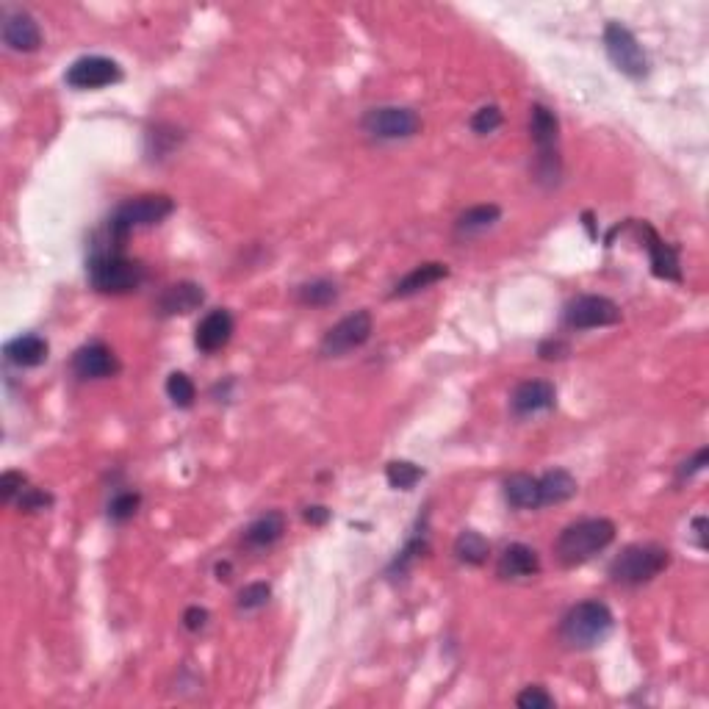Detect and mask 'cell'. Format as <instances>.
Masks as SVG:
<instances>
[{"mask_svg":"<svg viewBox=\"0 0 709 709\" xmlns=\"http://www.w3.org/2000/svg\"><path fill=\"white\" fill-rule=\"evenodd\" d=\"M516 704L521 709H552L554 707V696L541 685H529L518 693Z\"/></svg>","mask_w":709,"mask_h":709,"instance_id":"34","label":"cell"},{"mask_svg":"<svg viewBox=\"0 0 709 709\" xmlns=\"http://www.w3.org/2000/svg\"><path fill=\"white\" fill-rule=\"evenodd\" d=\"M637 239L643 241L646 253H649L651 272L660 280H673V283H682V264H679V250L660 239V233L651 228L649 222H632Z\"/></svg>","mask_w":709,"mask_h":709,"instance_id":"12","label":"cell"},{"mask_svg":"<svg viewBox=\"0 0 709 709\" xmlns=\"http://www.w3.org/2000/svg\"><path fill=\"white\" fill-rule=\"evenodd\" d=\"M538 574H541V557L527 543H510L505 552L499 554V563H496L499 579H529Z\"/></svg>","mask_w":709,"mask_h":709,"instance_id":"18","label":"cell"},{"mask_svg":"<svg viewBox=\"0 0 709 709\" xmlns=\"http://www.w3.org/2000/svg\"><path fill=\"white\" fill-rule=\"evenodd\" d=\"M172 211H175V200L169 194H142V197L125 200V203L114 208V214L106 222V233H109L111 244L106 250H120L122 253V247H125V241L131 239L133 230L161 225Z\"/></svg>","mask_w":709,"mask_h":709,"instance_id":"1","label":"cell"},{"mask_svg":"<svg viewBox=\"0 0 709 709\" xmlns=\"http://www.w3.org/2000/svg\"><path fill=\"white\" fill-rule=\"evenodd\" d=\"M505 499L507 505L516 510H541V488H538V477L516 471L505 480Z\"/></svg>","mask_w":709,"mask_h":709,"instance_id":"24","label":"cell"},{"mask_svg":"<svg viewBox=\"0 0 709 709\" xmlns=\"http://www.w3.org/2000/svg\"><path fill=\"white\" fill-rule=\"evenodd\" d=\"M0 37H3V45L14 50V53H37L42 48V28L23 9H6L3 12Z\"/></svg>","mask_w":709,"mask_h":709,"instance_id":"14","label":"cell"},{"mask_svg":"<svg viewBox=\"0 0 709 709\" xmlns=\"http://www.w3.org/2000/svg\"><path fill=\"white\" fill-rule=\"evenodd\" d=\"M64 81L73 89H103V86L120 84L122 67L109 56H81L67 67Z\"/></svg>","mask_w":709,"mask_h":709,"instance_id":"11","label":"cell"},{"mask_svg":"<svg viewBox=\"0 0 709 709\" xmlns=\"http://www.w3.org/2000/svg\"><path fill=\"white\" fill-rule=\"evenodd\" d=\"M167 397L172 399V405L175 408H183L189 410L194 405V399H197V388H194L192 377L186 372H172L167 377Z\"/></svg>","mask_w":709,"mask_h":709,"instance_id":"28","label":"cell"},{"mask_svg":"<svg viewBox=\"0 0 709 709\" xmlns=\"http://www.w3.org/2000/svg\"><path fill=\"white\" fill-rule=\"evenodd\" d=\"M427 552V535L421 532V535H413L408 543H405V549L397 554V560L391 563V568H388V574H405L410 565H413V560H419L421 554Z\"/></svg>","mask_w":709,"mask_h":709,"instance_id":"33","label":"cell"},{"mask_svg":"<svg viewBox=\"0 0 709 709\" xmlns=\"http://www.w3.org/2000/svg\"><path fill=\"white\" fill-rule=\"evenodd\" d=\"M529 136L535 145V181L543 189H554L563 178V158H560V120L549 106L535 103L529 109Z\"/></svg>","mask_w":709,"mask_h":709,"instance_id":"2","label":"cell"},{"mask_svg":"<svg viewBox=\"0 0 709 709\" xmlns=\"http://www.w3.org/2000/svg\"><path fill=\"white\" fill-rule=\"evenodd\" d=\"M613 610L599 599H588L574 604L560 621V640L568 649L590 651L601 646L607 637L613 635Z\"/></svg>","mask_w":709,"mask_h":709,"instance_id":"3","label":"cell"},{"mask_svg":"<svg viewBox=\"0 0 709 709\" xmlns=\"http://www.w3.org/2000/svg\"><path fill=\"white\" fill-rule=\"evenodd\" d=\"M181 142V131L172 125H156L153 131L147 133V153L153 158H167Z\"/></svg>","mask_w":709,"mask_h":709,"instance_id":"29","label":"cell"},{"mask_svg":"<svg viewBox=\"0 0 709 709\" xmlns=\"http://www.w3.org/2000/svg\"><path fill=\"white\" fill-rule=\"evenodd\" d=\"M568 352H571V347L565 341H543L541 349H538L543 361H563Z\"/></svg>","mask_w":709,"mask_h":709,"instance_id":"39","label":"cell"},{"mask_svg":"<svg viewBox=\"0 0 709 709\" xmlns=\"http://www.w3.org/2000/svg\"><path fill=\"white\" fill-rule=\"evenodd\" d=\"M604 50L607 59L613 61L618 73H624L632 81H643L649 75V56L637 37L621 23H607L604 28Z\"/></svg>","mask_w":709,"mask_h":709,"instance_id":"7","label":"cell"},{"mask_svg":"<svg viewBox=\"0 0 709 709\" xmlns=\"http://www.w3.org/2000/svg\"><path fill=\"white\" fill-rule=\"evenodd\" d=\"M707 463H709V449H707V446H701L696 455L690 457V460H685V463L679 466V482H685V480H690V477H696L698 471L707 469Z\"/></svg>","mask_w":709,"mask_h":709,"instance_id":"37","label":"cell"},{"mask_svg":"<svg viewBox=\"0 0 709 709\" xmlns=\"http://www.w3.org/2000/svg\"><path fill=\"white\" fill-rule=\"evenodd\" d=\"M554 405H557V388L549 380H524L516 385V391L510 397V408L518 419L549 413L554 410Z\"/></svg>","mask_w":709,"mask_h":709,"instance_id":"15","label":"cell"},{"mask_svg":"<svg viewBox=\"0 0 709 709\" xmlns=\"http://www.w3.org/2000/svg\"><path fill=\"white\" fill-rule=\"evenodd\" d=\"M374 333L372 313L355 311L344 316L338 325H333L319 344V355L322 358H344L349 352L361 349L363 344H369V338Z\"/></svg>","mask_w":709,"mask_h":709,"instance_id":"9","label":"cell"},{"mask_svg":"<svg viewBox=\"0 0 709 709\" xmlns=\"http://www.w3.org/2000/svg\"><path fill=\"white\" fill-rule=\"evenodd\" d=\"M25 488H28V477L23 471H6L0 477V496H3L6 505H17V499L23 496Z\"/></svg>","mask_w":709,"mask_h":709,"instance_id":"35","label":"cell"},{"mask_svg":"<svg viewBox=\"0 0 709 709\" xmlns=\"http://www.w3.org/2000/svg\"><path fill=\"white\" fill-rule=\"evenodd\" d=\"M297 300H300V305H308V308H327V305H333L338 300V286L327 277H316V280H308L297 289Z\"/></svg>","mask_w":709,"mask_h":709,"instance_id":"26","label":"cell"},{"mask_svg":"<svg viewBox=\"0 0 709 709\" xmlns=\"http://www.w3.org/2000/svg\"><path fill=\"white\" fill-rule=\"evenodd\" d=\"M233 330H236V322H233V313L225 311V308H217V311H208L200 319V325L194 330V344L200 352H219L230 344L233 338Z\"/></svg>","mask_w":709,"mask_h":709,"instance_id":"16","label":"cell"},{"mask_svg":"<svg viewBox=\"0 0 709 709\" xmlns=\"http://www.w3.org/2000/svg\"><path fill=\"white\" fill-rule=\"evenodd\" d=\"M621 322L618 302L601 294H582L571 300L563 311V325L568 330H596V327H613Z\"/></svg>","mask_w":709,"mask_h":709,"instance_id":"10","label":"cell"},{"mask_svg":"<svg viewBox=\"0 0 709 709\" xmlns=\"http://www.w3.org/2000/svg\"><path fill=\"white\" fill-rule=\"evenodd\" d=\"M385 480L394 491H413L424 480V469L419 463H410V460H391L385 466Z\"/></svg>","mask_w":709,"mask_h":709,"instance_id":"27","label":"cell"},{"mask_svg":"<svg viewBox=\"0 0 709 709\" xmlns=\"http://www.w3.org/2000/svg\"><path fill=\"white\" fill-rule=\"evenodd\" d=\"M208 621H211L208 610H205V607H197V604H194V607H189V610L183 613V626H186L189 632H194V635H197V632H203L205 626H208Z\"/></svg>","mask_w":709,"mask_h":709,"instance_id":"38","label":"cell"},{"mask_svg":"<svg viewBox=\"0 0 709 709\" xmlns=\"http://www.w3.org/2000/svg\"><path fill=\"white\" fill-rule=\"evenodd\" d=\"M50 344L37 333H28V336H17L12 338L6 347H3V355L6 361L17 366V369H37L42 363L48 361Z\"/></svg>","mask_w":709,"mask_h":709,"instance_id":"20","label":"cell"},{"mask_svg":"<svg viewBox=\"0 0 709 709\" xmlns=\"http://www.w3.org/2000/svg\"><path fill=\"white\" fill-rule=\"evenodd\" d=\"M538 488H541V507L563 505L568 499H574L579 491L577 477L565 469L546 471L543 477H538Z\"/></svg>","mask_w":709,"mask_h":709,"instance_id":"23","label":"cell"},{"mask_svg":"<svg viewBox=\"0 0 709 709\" xmlns=\"http://www.w3.org/2000/svg\"><path fill=\"white\" fill-rule=\"evenodd\" d=\"M269 599H272V585L269 582H250V585H244L239 590V601L236 604L244 613H255V610L266 607Z\"/></svg>","mask_w":709,"mask_h":709,"instance_id":"30","label":"cell"},{"mask_svg":"<svg viewBox=\"0 0 709 709\" xmlns=\"http://www.w3.org/2000/svg\"><path fill=\"white\" fill-rule=\"evenodd\" d=\"M86 275H89V283H92V289L95 291L120 297V294H131V291L142 289L147 269L142 261L125 258L120 250L100 247V250H95V255L89 258Z\"/></svg>","mask_w":709,"mask_h":709,"instance_id":"5","label":"cell"},{"mask_svg":"<svg viewBox=\"0 0 709 709\" xmlns=\"http://www.w3.org/2000/svg\"><path fill=\"white\" fill-rule=\"evenodd\" d=\"M615 541V524L610 518H582L577 524H568L554 543V554L565 568H574L593 560Z\"/></svg>","mask_w":709,"mask_h":709,"instance_id":"4","label":"cell"},{"mask_svg":"<svg viewBox=\"0 0 709 709\" xmlns=\"http://www.w3.org/2000/svg\"><path fill=\"white\" fill-rule=\"evenodd\" d=\"M120 369V358L103 341H92V344H84L81 349H75L73 372L81 380H109V377H117Z\"/></svg>","mask_w":709,"mask_h":709,"instance_id":"13","label":"cell"},{"mask_svg":"<svg viewBox=\"0 0 709 709\" xmlns=\"http://www.w3.org/2000/svg\"><path fill=\"white\" fill-rule=\"evenodd\" d=\"M53 505V496L48 491H39V488H25L23 496L17 499V507L20 510H28V513H37V510H48Z\"/></svg>","mask_w":709,"mask_h":709,"instance_id":"36","label":"cell"},{"mask_svg":"<svg viewBox=\"0 0 709 709\" xmlns=\"http://www.w3.org/2000/svg\"><path fill=\"white\" fill-rule=\"evenodd\" d=\"M502 219V208L496 203H482L466 208L460 217L455 219V239L457 241H471L488 233V230Z\"/></svg>","mask_w":709,"mask_h":709,"instance_id":"21","label":"cell"},{"mask_svg":"<svg viewBox=\"0 0 709 709\" xmlns=\"http://www.w3.org/2000/svg\"><path fill=\"white\" fill-rule=\"evenodd\" d=\"M283 535H286V516H283L280 510H269V513L258 516L250 527L244 529L241 543H244L250 552H266V549H272Z\"/></svg>","mask_w":709,"mask_h":709,"instance_id":"19","label":"cell"},{"mask_svg":"<svg viewBox=\"0 0 709 709\" xmlns=\"http://www.w3.org/2000/svg\"><path fill=\"white\" fill-rule=\"evenodd\" d=\"M139 507H142V496L139 493L122 491L109 502V518L114 524H125V521H131L139 513Z\"/></svg>","mask_w":709,"mask_h":709,"instance_id":"31","label":"cell"},{"mask_svg":"<svg viewBox=\"0 0 709 709\" xmlns=\"http://www.w3.org/2000/svg\"><path fill=\"white\" fill-rule=\"evenodd\" d=\"M502 122H505V114H502V109L499 106H482V109H477L474 114H471V131L477 133V136H491V133H496L499 128H502Z\"/></svg>","mask_w":709,"mask_h":709,"instance_id":"32","label":"cell"},{"mask_svg":"<svg viewBox=\"0 0 709 709\" xmlns=\"http://www.w3.org/2000/svg\"><path fill=\"white\" fill-rule=\"evenodd\" d=\"M305 521L311 524V527H325L327 521H330V510L322 505H313V507H305Z\"/></svg>","mask_w":709,"mask_h":709,"instance_id":"40","label":"cell"},{"mask_svg":"<svg viewBox=\"0 0 709 709\" xmlns=\"http://www.w3.org/2000/svg\"><path fill=\"white\" fill-rule=\"evenodd\" d=\"M693 532H696V541L701 549H707V518L696 516L693 518Z\"/></svg>","mask_w":709,"mask_h":709,"instance_id":"41","label":"cell"},{"mask_svg":"<svg viewBox=\"0 0 709 709\" xmlns=\"http://www.w3.org/2000/svg\"><path fill=\"white\" fill-rule=\"evenodd\" d=\"M491 554V543L477 529H463L455 538V557L466 565H485Z\"/></svg>","mask_w":709,"mask_h":709,"instance_id":"25","label":"cell"},{"mask_svg":"<svg viewBox=\"0 0 709 709\" xmlns=\"http://www.w3.org/2000/svg\"><path fill=\"white\" fill-rule=\"evenodd\" d=\"M361 125L377 142H402L421 131V117L408 106H377L366 111Z\"/></svg>","mask_w":709,"mask_h":709,"instance_id":"8","label":"cell"},{"mask_svg":"<svg viewBox=\"0 0 709 709\" xmlns=\"http://www.w3.org/2000/svg\"><path fill=\"white\" fill-rule=\"evenodd\" d=\"M203 302V286L194 283V280H181V283H172V286H167L158 294L156 311L158 316H186V313L197 311Z\"/></svg>","mask_w":709,"mask_h":709,"instance_id":"17","label":"cell"},{"mask_svg":"<svg viewBox=\"0 0 709 709\" xmlns=\"http://www.w3.org/2000/svg\"><path fill=\"white\" fill-rule=\"evenodd\" d=\"M449 277V266L441 264V261H427V264H419L413 272L399 280L394 291H391V300H405V297H413L419 291L430 289L435 283H441Z\"/></svg>","mask_w":709,"mask_h":709,"instance_id":"22","label":"cell"},{"mask_svg":"<svg viewBox=\"0 0 709 709\" xmlns=\"http://www.w3.org/2000/svg\"><path fill=\"white\" fill-rule=\"evenodd\" d=\"M230 563H219L217 565V579H230Z\"/></svg>","mask_w":709,"mask_h":709,"instance_id":"42","label":"cell"},{"mask_svg":"<svg viewBox=\"0 0 709 709\" xmlns=\"http://www.w3.org/2000/svg\"><path fill=\"white\" fill-rule=\"evenodd\" d=\"M671 565V552L660 543H632L610 563V579L621 588L649 585Z\"/></svg>","mask_w":709,"mask_h":709,"instance_id":"6","label":"cell"}]
</instances>
